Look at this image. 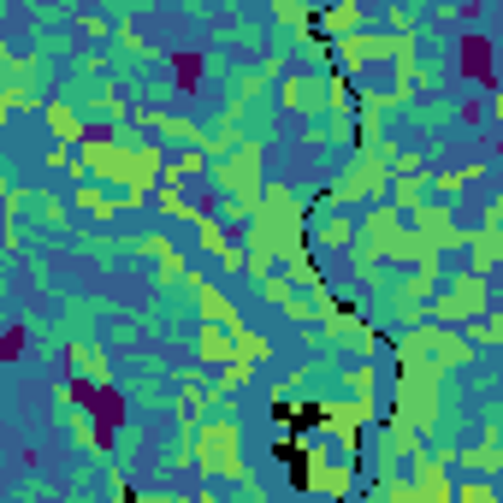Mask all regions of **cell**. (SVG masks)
I'll list each match as a JSON object with an SVG mask.
<instances>
[{
    "label": "cell",
    "instance_id": "38",
    "mask_svg": "<svg viewBox=\"0 0 503 503\" xmlns=\"http://www.w3.org/2000/svg\"><path fill=\"white\" fill-rule=\"evenodd\" d=\"M190 503H219V498H214V486H201V491H196V498H190Z\"/></svg>",
    "mask_w": 503,
    "mask_h": 503
},
{
    "label": "cell",
    "instance_id": "18",
    "mask_svg": "<svg viewBox=\"0 0 503 503\" xmlns=\"http://www.w3.org/2000/svg\"><path fill=\"white\" fill-rule=\"evenodd\" d=\"M143 125L154 130L160 143H178V148H201V125H196V119H172V113H143Z\"/></svg>",
    "mask_w": 503,
    "mask_h": 503
},
{
    "label": "cell",
    "instance_id": "13",
    "mask_svg": "<svg viewBox=\"0 0 503 503\" xmlns=\"http://www.w3.org/2000/svg\"><path fill=\"white\" fill-rule=\"evenodd\" d=\"M356 30H367L361 0H338V6L314 13V36H320V42H344V36H356Z\"/></svg>",
    "mask_w": 503,
    "mask_h": 503
},
{
    "label": "cell",
    "instance_id": "31",
    "mask_svg": "<svg viewBox=\"0 0 503 503\" xmlns=\"http://www.w3.org/2000/svg\"><path fill=\"white\" fill-rule=\"evenodd\" d=\"M468 344H486V349H491V344H503V320H498V314H480V320H474V338H468Z\"/></svg>",
    "mask_w": 503,
    "mask_h": 503
},
{
    "label": "cell",
    "instance_id": "37",
    "mask_svg": "<svg viewBox=\"0 0 503 503\" xmlns=\"http://www.w3.org/2000/svg\"><path fill=\"white\" fill-rule=\"evenodd\" d=\"M6 119H13V89L0 84V125H6Z\"/></svg>",
    "mask_w": 503,
    "mask_h": 503
},
{
    "label": "cell",
    "instance_id": "29",
    "mask_svg": "<svg viewBox=\"0 0 503 503\" xmlns=\"http://www.w3.org/2000/svg\"><path fill=\"white\" fill-rule=\"evenodd\" d=\"M349 237H356V219H349V214H326V219H320V243L344 249Z\"/></svg>",
    "mask_w": 503,
    "mask_h": 503
},
{
    "label": "cell",
    "instance_id": "25",
    "mask_svg": "<svg viewBox=\"0 0 503 503\" xmlns=\"http://www.w3.org/2000/svg\"><path fill=\"white\" fill-rule=\"evenodd\" d=\"M427 201V178H391V214H415Z\"/></svg>",
    "mask_w": 503,
    "mask_h": 503
},
{
    "label": "cell",
    "instance_id": "15",
    "mask_svg": "<svg viewBox=\"0 0 503 503\" xmlns=\"http://www.w3.org/2000/svg\"><path fill=\"white\" fill-rule=\"evenodd\" d=\"M42 119H48V130H54L59 148H72V143H84V137H89V130H84V113H77V101H42Z\"/></svg>",
    "mask_w": 503,
    "mask_h": 503
},
{
    "label": "cell",
    "instance_id": "4",
    "mask_svg": "<svg viewBox=\"0 0 503 503\" xmlns=\"http://www.w3.org/2000/svg\"><path fill=\"white\" fill-rule=\"evenodd\" d=\"M427 314L432 326H474L480 314H491V278L474 273H456V278H438V290L427 296Z\"/></svg>",
    "mask_w": 503,
    "mask_h": 503
},
{
    "label": "cell",
    "instance_id": "35",
    "mask_svg": "<svg viewBox=\"0 0 503 503\" xmlns=\"http://www.w3.org/2000/svg\"><path fill=\"white\" fill-rule=\"evenodd\" d=\"M77 30H84V36H107V30H113V24H107V18H95V13H89V18H77Z\"/></svg>",
    "mask_w": 503,
    "mask_h": 503
},
{
    "label": "cell",
    "instance_id": "24",
    "mask_svg": "<svg viewBox=\"0 0 503 503\" xmlns=\"http://www.w3.org/2000/svg\"><path fill=\"white\" fill-rule=\"evenodd\" d=\"M231 356L249 361V367H255V361H273V338H260V331L237 326V331H231Z\"/></svg>",
    "mask_w": 503,
    "mask_h": 503
},
{
    "label": "cell",
    "instance_id": "39",
    "mask_svg": "<svg viewBox=\"0 0 503 503\" xmlns=\"http://www.w3.org/2000/svg\"><path fill=\"white\" fill-rule=\"evenodd\" d=\"M237 503H267V498H260V491H255V486H243V498H237Z\"/></svg>",
    "mask_w": 503,
    "mask_h": 503
},
{
    "label": "cell",
    "instance_id": "28",
    "mask_svg": "<svg viewBox=\"0 0 503 503\" xmlns=\"http://www.w3.org/2000/svg\"><path fill=\"white\" fill-rule=\"evenodd\" d=\"M201 172H207V154H201V148H184L178 160H166V178H172V184H184V178H201Z\"/></svg>",
    "mask_w": 503,
    "mask_h": 503
},
{
    "label": "cell",
    "instance_id": "2",
    "mask_svg": "<svg viewBox=\"0 0 503 503\" xmlns=\"http://www.w3.org/2000/svg\"><path fill=\"white\" fill-rule=\"evenodd\" d=\"M391 397H397V420L402 427L432 432L438 415H445V374H432V367H420V361H402Z\"/></svg>",
    "mask_w": 503,
    "mask_h": 503
},
{
    "label": "cell",
    "instance_id": "32",
    "mask_svg": "<svg viewBox=\"0 0 503 503\" xmlns=\"http://www.w3.org/2000/svg\"><path fill=\"white\" fill-rule=\"evenodd\" d=\"M450 503H498V491H491L486 480H468V486L450 491Z\"/></svg>",
    "mask_w": 503,
    "mask_h": 503
},
{
    "label": "cell",
    "instance_id": "11",
    "mask_svg": "<svg viewBox=\"0 0 503 503\" xmlns=\"http://www.w3.org/2000/svg\"><path fill=\"white\" fill-rule=\"evenodd\" d=\"M190 302H196V320H201V326H219V331H237V326H243V314H237V302H231L225 290H214L207 278H196Z\"/></svg>",
    "mask_w": 503,
    "mask_h": 503
},
{
    "label": "cell",
    "instance_id": "27",
    "mask_svg": "<svg viewBox=\"0 0 503 503\" xmlns=\"http://www.w3.org/2000/svg\"><path fill=\"white\" fill-rule=\"evenodd\" d=\"M77 207H84L89 219H101V225L119 214V201H113V196H101V184H77Z\"/></svg>",
    "mask_w": 503,
    "mask_h": 503
},
{
    "label": "cell",
    "instance_id": "19",
    "mask_svg": "<svg viewBox=\"0 0 503 503\" xmlns=\"http://www.w3.org/2000/svg\"><path fill=\"white\" fill-rule=\"evenodd\" d=\"M66 432H72V445H77V450H89V456H107V438H101L95 415H89L84 402H72V409H66Z\"/></svg>",
    "mask_w": 503,
    "mask_h": 503
},
{
    "label": "cell",
    "instance_id": "10",
    "mask_svg": "<svg viewBox=\"0 0 503 503\" xmlns=\"http://www.w3.org/2000/svg\"><path fill=\"white\" fill-rule=\"evenodd\" d=\"M278 107H285V113H314V119H326V77H320V72L285 77V84H278Z\"/></svg>",
    "mask_w": 503,
    "mask_h": 503
},
{
    "label": "cell",
    "instance_id": "23",
    "mask_svg": "<svg viewBox=\"0 0 503 503\" xmlns=\"http://www.w3.org/2000/svg\"><path fill=\"white\" fill-rule=\"evenodd\" d=\"M72 367H84V374H89V385H113V361L101 356L95 344H84V338L72 344Z\"/></svg>",
    "mask_w": 503,
    "mask_h": 503
},
{
    "label": "cell",
    "instance_id": "22",
    "mask_svg": "<svg viewBox=\"0 0 503 503\" xmlns=\"http://www.w3.org/2000/svg\"><path fill=\"white\" fill-rule=\"evenodd\" d=\"M196 356H201V367H225V361H231V331L196 326Z\"/></svg>",
    "mask_w": 503,
    "mask_h": 503
},
{
    "label": "cell",
    "instance_id": "12",
    "mask_svg": "<svg viewBox=\"0 0 503 503\" xmlns=\"http://www.w3.org/2000/svg\"><path fill=\"white\" fill-rule=\"evenodd\" d=\"M402 456H409V462L420 456V432H415V427H402V420L391 415L385 432H379V468H385L379 480H397V462H402Z\"/></svg>",
    "mask_w": 503,
    "mask_h": 503
},
{
    "label": "cell",
    "instance_id": "3",
    "mask_svg": "<svg viewBox=\"0 0 503 503\" xmlns=\"http://www.w3.org/2000/svg\"><path fill=\"white\" fill-rule=\"evenodd\" d=\"M397 356H402V361H420V367H432V374L474 367V344H468L462 331L432 326V320H420L415 331H402V338H397Z\"/></svg>",
    "mask_w": 503,
    "mask_h": 503
},
{
    "label": "cell",
    "instance_id": "14",
    "mask_svg": "<svg viewBox=\"0 0 503 503\" xmlns=\"http://www.w3.org/2000/svg\"><path fill=\"white\" fill-rule=\"evenodd\" d=\"M409 491H415V503H450V474L438 468L432 456H415V468H409Z\"/></svg>",
    "mask_w": 503,
    "mask_h": 503
},
{
    "label": "cell",
    "instance_id": "9",
    "mask_svg": "<svg viewBox=\"0 0 503 503\" xmlns=\"http://www.w3.org/2000/svg\"><path fill=\"white\" fill-rule=\"evenodd\" d=\"M314 450V462H308V480H302V486H308V498H349V486H356V468H349V462H326V445H308Z\"/></svg>",
    "mask_w": 503,
    "mask_h": 503
},
{
    "label": "cell",
    "instance_id": "26",
    "mask_svg": "<svg viewBox=\"0 0 503 503\" xmlns=\"http://www.w3.org/2000/svg\"><path fill=\"white\" fill-rule=\"evenodd\" d=\"M113 48H119V66H125V59H130V66H143V59H154V48H148L143 36L130 30V24H119V30H113Z\"/></svg>",
    "mask_w": 503,
    "mask_h": 503
},
{
    "label": "cell",
    "instance_id": "21",
    "mask_svg": "<svg viewBox=\"0 0 503 503\" xmlns=\"http://www.w3.org/2000/svg\"><path fill=\"white\" fill-rule=\"evenodd\" d=\"M267 13H273V24H278V30H290L296 42H308V36H314V6H296V0H273Z\"/></svg>",
    "mask_w": 503,
    "mask_h": 503
},
{
    "label": "cell",
    "instance_id": "7",
    "mask_svg": "<svg viewBox=\"0 0 503 503\" xmlns=\"http://www.w3.org/2000/svg\"><path fill=\"white\" fill-rule=\"evenodd\" d=\"M214 190H231V196H260V143L243 137L237 154H225L214 166Z\"/></svg>",
    "mask_w": 503,
    "mask_h": 503
},
{
    "label": "cell",
    "instance_id": "34",
    "mask_svg": "<svg viewBox=\"0 0 503 503\" xmlns=\"http://www.w3.org/2000/svg\"><path fill=\"white\" fill-rule=\"evenodd\" d=\"M285 314L296 320V326H314V314H320V308H314V302H308V296H296V290H290V302H285Z\"/></svg>",
    "mask_w": 503,
    "mask_h": 503
},
{
    "label": "cell",
    "instance_id": "36",
    "mask_svg": "<svg viewBox=\"0 0 503 503\" xmlns=\"http://www.w3.org/2000/svg\"><path fill=\"white\" fill-rule=\"evenodd\" d=\"M42 219H48V225H54V231H59V225H66V207H59V201H54V196H48V201H42Z\"/></svg>",
    "mask_w": 503,
    "mask_h": 503
},
{
    "label": "cell",
    "instance_id": "5",
    "mask_svg": "<svg viewBox=\"0 0 503 503\" xmlns=\"http://www.w3.org/2000/svg\"><path fill=\"white\" fill-rule=\"evenodd\" d=\"M130 137L137 130H107V137H84L77 143V160H72V172L84 178V184H125V154H130Z\"/></svg>",
    "mask_w": 503,
    "mask_h": 503
},
{
    "label": "cell",
    "instance_id": "17",
    "mask_svg": "<svg viewBox=\"0 0 503 503\" xmlns=\"http://www.w3.org/2000/svg\"><path fill=\"white\" fill-rule=\"evenodd\" d=\"M462 249H468V260H474V267H468L474 278L498 273V260H503V237H498V231H468V243H462Z\"/></svg>",
    "mask_w": 503,
    "mask_h": 503
},
{
    "label": "cell",
    "instance_id": "16",
    "mask_svg": "<svg viewBox=\"0 0 503 503\" xmlns=\"http://www.w3.org/2000/svg\"><path fill=\"white\" fill-rule=\"evenodd\" d=\"M154 207H160L166 219H190V225H201V219H207V207H201V201H190L184 184H172V178H160V184H154Z\"/></svg>",
    "mask_w": 503,
    "mask_h": 503
},
{
    "label": "cell",
    "instance_id": "8",
    "mask_svg": "<svg viewBox=\"0 0 503 503\" xmlns=\"http://www.w3.org/2000/svg\"><path fill=\"white\" fill-rule=\"evenodd\" d=\"M154 178H166V148L160 143H143V137H130V154H125V196H143L154 190Z\"/></svg>",
    "mask_w": 503,
    "mask_h": 503
},
{
    "label": "cell",
    "instance_id": "6",
    "mask_svg": "<svg viewBox=\"0 0 503 503\" xmlns=\"http://www.w3.org/2000/svg\"><path fill=\"white\" fill-rule=\"evenodd\" d=\"M415 48V36H385V30H356V36H344V42H331V54H338V66L344 72H361V66H379V59H397Z\"/></svg>",
    "mask_w": 503,
    "mask_h": 503
},
{
    "label": "cell",
    "instance_id": "1",
    "mask_svg": "<svg viewBox=\"0 0 503 503\" xmlns=\"http://www.w3.org/2000/svg\"><path fill=\"white\" fill-rule=\"evenodd\" d=\"M207 480H243L249 486V462H243V432L231 420L225 402H214L207 415L196 420V456H190Z\"/></svg>",
    "mask_w": 503,
    "mask_h": 503
},
{
    "label": "cell",
    "instance_id": "30",
    "mask_svg": "<svg viewBox=\"0 0 503 503\" xmlns=\"http://www.w3.org/2000/svg\"><path fill=\"white\" fill-rule=\"evenodd\" d=\"M255 296H260V302H278V308H285V302H290V278H285V273H267V278L255 285Z\"/></svg>",
    "mask_w": 503,
    "mask_h": 503
},
{
    "label": "cell",
    "instance_id": "33",
    "mask_svg": "<svg viewBox=\"0 0 503 503\" xmlns=\"http://www.w3.org/2000/svg\"><path fill=\"white\" fill-rule=\"evenodd\" d=\"M456 462H468V468H498V445H480V450H456Z\"/></svg>",
    "mask_w": 503,
    "mask_h": 503
},
{
    "label": "cell",
    "instance_id": "20",
    "mask_svg": "<svg viewBox=\"0 0 503 503\" xmlns=\"http://www.w3.org/2000/svg\"><path fill=\"white\" fill-rule=\"evenodd\" d=\"M338 379H344L349 402H379V367H374V361H349Z\"/></svg>",
    "mask_w": 503,
    "mask_h": 503
},
{
    "label": "cell",
    "instance_id": "40",
    "mask_svg": "<svg viewBox=\"0 0 503 503\" xmlns=\"http://www.w3.org/2000/svg\"><path fill=\"white\" fill-rule=\"evenodd\" d=\"M72 503H95V498H72Z\"/></svg>",
    "mask_w": 503,
    "mask_h": 503
}]
</instances>
